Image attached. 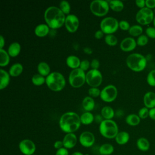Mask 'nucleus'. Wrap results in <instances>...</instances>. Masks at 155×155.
Instances as JSON below:
<instances>
[{
	"mask_svg": "<svg viewBox=\"0 0 155 155\" xmlns=\"http://www.w3.org/2000/svg\"><path fill=\"white\" fill-rule=\"evenodd\" d=\"M82 105L85 111H91L94 108L95 102L93 98L88 96L83 99Z\"/></svg>",
	"mask_w": 155,
	"mask_h": 155,
	"instance_id": "nucleus-23",
	"label": "nucleus"
},
{
	"mask_svg": "<svg viewBox=\"0 0 155 155\" xmlns=\"http://www.w3.org/2000/svg\"><path fill=\"white\" fill-rule=\"evenodd\" d=\"M44 19L50 28L54 30L61 28L65 23V15L56 6L48 7L44 12Z\"/></svg>",
	"mask_w": 155,
	"mask_h": 155,
	"instance_id": "nucleus-1",
	"label": "nucleus"
},
{
	"mask_svg": "<svg viewBox=\"0 0 155 155\" xmlns=\"http://www.w3.org/2000/svg\"><path fill=\"white\" fill-rule=\"evenodd\" d=\"M45 84L51 90L59 91L65 87L66 81L62 73L58 71H53L45 78Z\"/></svg>",
	"mask_w": 155,
	"mask_h": 155,
	"instance_id": "nucleus-3",
	"label": "nucleus"
},
{
	"mask_svg": "<svg viewBox=\"0 0 155 155\" xmlns=\"http://www.w3.org/2000/svg\"><path fill=\"white\" fill-rule=\"evenodd\" d=\"M119 28V22L115 18L108 16L100 22V30L106 35L113 34L116 32Z\"/></svg>",
	"mask_w": 155,
	"mask_h": 155,
	"instance_id": "nucleus-8",
	"label": "nucleus"
},
{
	"mask_svg": "<svg viewBox=\"0 0 155 155\" xmlns=\"http://www.w3.org/2000/svg\"><path fill=\"white\" fill-rule=\"evenodd\" d=\"M114 114V110L110 106L104 107L101 111V114L104 119H112Z\"/></svg>",
	"mask_w": 155,
	"mask_h": 155,
	"instance_id": "nucleus-29",
	"label": "nucleus"
},
{
	"mask_svg": "<svg viewBox=\"0 0 155 155\" xmlns=\"http://www.w3.org/2000/svg\"><path fill=\"white\" fill-rule=\"evenodd\" d=\"M117 96V89L114 85H108L101 90L100 97L105 102L114 101Z\"/></svg>",
	"mask_w": 155,
	"mask_h": 155,
	"instance_id": "nucleus-11",
	"label": "nucleus"
},
{
	"mask_svg": "<svg viewBox=\"0 0 155 155\" xmlns=\"http://www.w3.org/2000/svg\"><path fill=\"white\" fill-rule=\"evenodd\" d=\"M153 12H154V15H155V8L154 9V11H153Z\"/></svg>",
	"mask_w": 155,
	"mask_h": 155,
	"instance_id": "nucleus-56",
	"label": "nucleus"
},
{
	"mask_svg": "<svg viewBox=\"0 0 155 155\" xmlns=\"http://www.w3.org/2000/svg\"><path fill=\"white\" fill-rule=\"evenodd\" d=\"M68 82L72 87L79 88L86 82V73L80 68L73 69L69 74Z\"/></svg>",
	"mask_w": 155,
	"mask_h": 155,
	"instance_id": "nucleus-6",
	"label": "nucleus"
},
{
	"mask_svg": "<svg viewBox=\"0 0 155 155\" xmlns=\"http://www.w3.org/2000/svg\"><path fill=\"white\" fill-rule=\"evenodd\" d=\"M81 124L84 125L91 124L94 120V116L90 111H85L80 116Z\"/></svg>",
	"mask_w": 155,
	"mask_h": 155,
	"instance_id": "nucleus-27",
	"label": "nucleus"
},
{
	"mask_svg": "<svg viewBox=\"0 0 155 155\" xmlns=\"http://www.w3.org/2000/svg\"><path fill=\"white\" fill-rule=\"evenodd\" d=\"M149 117L151 119L155 120V107L149 110Z\"/></svg>",
	"mask_w": 155,
	"mask_h": 155,
	"instance_id": "nucleus-50",
	"label": "nucleus"
},
{
	"mask_svg": "<svg viewBox=\"0 0 155 155\" xmlns=\"http://www.w3.org/2000/svg\"><path fill=\"white\" fill-rule=\"evenodd\" d=\"M104 41L110 46H114L117 44V38L113 34L106 35L104 38Z\"/></svg>",
	"mask_w": 155,
	"mask_h": 155,
	"instance_id": "nucleus-36",
	"label": "nucleus"
},
{
	"mask_svg": "<svg viewBox=\"0 0 155 155\" xmlns=\"http://www.w3.org/2000/svg\"><path fill=\"white\" fill-rule=\"evenodd\" d=\"M137 46L136 41L133 37H127L122 39L120 44V49L126 52L133 51Z\"/></svg>",
	"mask_w": 155,
	"mask_h": 155,
	"instance_id": "nucleus-15",
	"label": "nucleus"
},
{
	"mask_svg": "<svg viewBox=\"0 0 155 155\" xmlns=\"http://www.w3.org/2000/svg\"><path fill=\"white\" fill-rule=\"evenodd\" d=\"M64 25L67 31L70 33H74L79 28V18L74 14H69L66 16Z\"/></svg>",
	"mask_w": 155,
	"mask_h": 155,
	"instance_id": "nucleus-13",
	"label": "nucleus"
},
{
	"mask_svg": "<svg viewBox=\"0 0 155 155\" xmlns=\"http://www.w3.org/2000/svg\"><path fill=\"white\" fill-rule=\"evenodd\" d=\"M104 33L102 31V30H97L95 33H94V38L97 39H101L103 36H104Z\"/></svg>",
	"mask_w": 155,
	"mask_h": 155,
	"instance_id": "nucleus-49",
	"label": "nucleus"
},
{
	"mask_svg": "<svg viewBox=\"0 0 155 155\" xmlns=\"http://www.w3.org/2000/svg\"><path fill=\"white\" fill-rule=\"evenodd\" d=\"M55 155H68V149L64 147L60 148L56 151Z\"/></svg>",
	"mask_w": 155,
	"mask_h": 155,
	"instance_id": "nucleus-46",
	"label": "nucleus"
},
{
	"mask_svg": "<svg viewBox=\"0 0 155 155\" xmlns=\"http://www.w3.org/2000/svg\"><path fill=\"white\" fill-rule=\"evenodd\" d=\"M147 84L151 87H155V69L151 70L147 76Z\"/></svg>",
	"mask_w": 155,
	"mask_h": 155,
	"instance_id": "nucleus-37",
	"label": "nucleus"
},
{
	"mask_svg": "<svg viewBox=\"0 0 155 155\" xmlns=\"http://www.w3.org/2000/svg\"><path fill=\"white\" fill-rule=\"evenodd\" d=\"M89 96L91 97H100L101 94V90L97 88V87H90L88 89V91Z\"/></svg>",
	"mask_w": 155,
	"mask_h": 155,
	"instance_id": "nucleus-39",
	"label": "nucleus"
},
{
	"mask_svg": "<svg viewBox=\"0 0 155 155\" xmlns=\"http://www.w3.org/2000/svg\"><path fill=\"white\" fill-rule=\"evenodd\" d=\"M77 141V136L74 133H66L62 140L64 147L67 149H71L76 145Z\"/></svg>",
	"mask_w": 155,
	"mask_h": 155,
	"instance_id": "nucleus-16",
	"label": "nucleus"
},
{
	"mask_svg": "<svg viewBox=\"0 0 155 155\" xmlns=\"http://www.w3.org/2000/svg\"><path fill=\"white\" fill-rule=\"evenodd\" d=\"M136 5L137 7L140 8L145 7V0H136L135 1Z\"/></svg>",
	"mask_w": 155,
	"mask_h": 155,
	"instance_id": "nucleus-47",
	"label": "nucleus"
},
{
	"mask_svg": "<svg viewBox=\"0 0 155 155\" xmlns=\"http://www.w3.org/2000/svg\"><path fill=\"white\" fill-rule=\"evenodd\" d=\"M0 66L5 67L10 62V55L4 48L0 49Z\"/></svg>",
	"mask_w": 155,
	"mask_h": 155,
	"instance_id": "nucleus-32",
	"label": "nucleus"
},
{
	"mask_svg": "<svg viewBox=\"0 0 155 155\" xmlns=\"http://www.w3.org/2000/svg\"><path fill=\"white\" fill-rule=\"evenodd\" d=\"M126 64L132 71L140 72L145 68L147 64V60L143 54L134 53L129 54L127 57Z\"/></svg>",
	"mask_w": 155,
	"mask_h": 155,
	"instance_id": "nucleus-4",
	"label": "nucleus"
},
{
	"mask_svg": "<svg viewBox=\"0 0 155 155\" xmlns=\"http://www.w3.org/2000/svg\"><path fill=\"white\" fill-rule=\"evenodd\" d=\"M143 104L145 107L151 109L155 107V93L153 91L147 92L143 97Z\"/></svg>",
	"mask_w": 155,
	"mask_h": 155,
	"instance_id": "nucleus-17",
	"label": "nucleus"
},
{
	"mask_svg": "<svg viewBox=\"0 0 155 155\" xmlns=\"http://www.w3.org/2000/svg\"><path fill=\"white\" fill-rule=\"evenodd\" d=\"M10 74L5 70H0V90L5 88L10 82Z\"/></svg>",
	"mask_w": 155,
	"mask_h": 155,
	"instance_id": "nucleus-18",
	"label": "nucleus"
},
{
	"mask_svg": "<svg viewBox=\"0 0 155 155\" xmlns=\"http://www.w3.org/2000/svg\"><path fill=\"white\" fill-rule=\"evenodd\" d=\"M108 1L105 0H94L90 2V10L95 16L102 17L105 16L109 11Z\"/></svg>",
	"mask_w": 155,
	"mask_h": 155,
	"instance_id": "nucleus-7",
	"label": "nucleus"
},
{
	"mask_svg": "<svg viewBox=\"0 0 155 155\" xmlns=\"http://www.w3.org/2000/svg\"><path fill=\"white\" fill-rule=\"evenodd\" d=\"M99 66H100V62L99 60L97 59H93L90 62V67L91 68V69L98 70Z\"/></svg>",
	"mask_w": 155,
	"mask_h": 155,
	"instance_id": "nucleus-44",
	"label": "nucleus"
},
{
	"mask_svg": "<svg viewBox=\"0 0 155 155\" xmlns=\"http://www.w3.org/2000/svg\"><path fill=\"white\" fill-rule=\"evenodd\" d=\"M114 151V147L108 143L102 144L99 148V153L101 155H110Z\"/></svg>",
	"mask_w": 155,
	"mask_h": 155,
	"instance_id": "nucleus-30",
	"label": "nucleus"
},
{
	"mask_svg": "<svg viewBox=\"0 0 155 155\" xmlns=\"http://www.w3.org/2000/svg\"><path fill=\"white\" fill-rule=\"evenodd\" d=\"M114 139L117 144L123 145L126 144L129 141L130 134L128 132L125 131H119Z\"/></svg>",
	"mask_w": 155,
	"mask_h": 155,
	"instance_id": "nucleus-22",
	"label": "nucleus"
},
{
	"mask_svg": "<svg viewBox=\"0 0 155 155\" xmlns=\"http://www.w3.org/2000/svg\"><path fill=\"white\" fill-rule=\"evenodd\" d=\"M145 7L150 9L155 8V0H145Z\"/></svg>",
	"mask_w": 155,
	"mask_h": 155,
	"instance_id": "nucleus-45",
	"label": "nucleus"
},
{
	"mask_svg": "<svg viewBox=\"0 0 155 155\" xmlns=\"http://www.w3.org/2000/svg\"><path fill=\"white\" fill-rule=\"evenodd\" d=\"M149 110L150 109H148L145 107H143L139 110L138 116L140 119H145L148 117H149Z\"/></svg>",
	"mask_w": 155,
	"mask_h": 155,
	"instance_id": "nucleus-40",
	"label": "nucleus"
},
{
	"mask_svg": "<svg viewBox=\"0 0 155 155\" xmlns=\"http://www.w3.org/2000/svg\"><path fill=\"white\" fill-rule=\"evenodd\" d=\"M130 23L125 21V20H122L119 22V27L124 31H128L130 28Z\"/></svg>",
	"mask_w": 155,
	"mask_h": 155,
	"instance_id": "nucleus-41",
	"label": "nucleus"
},
{
	"mask_svg": "<svg viewBox=\"0 0 155 155\" xmlns=\"http://www.w3.org/2000/svg\"><path fill=\"white\" fill-rule=\"evenodd\" d=\"M90 67V62L87 59H84L81 61L79 68L82 69L83 71H85Z\"/></svg>",
	"mask_w": 155,
	"mask_h": 155,
	"instance_id": "nucleus-43",
	"label": "nucleus"
},
{
	"mask_svg": "<svg viewBox=\"0 0 155 155\" xmlns=\"http://www.w3.org/2000/svg\"><path fill=\"white\" fill-rule=\"evenodd\" d=\"M153 25H154V27L155 28V16H154V20H153Z\"/></svg>",
	"mask_w": 155,
	"mask_h": 155,
	"instance_id": "nucleus-55",
	"label": "nucleus"
},
{
	"mask_svg": "<svg viewBox=\"0 0 155 155\" xmlns=\"http://www.w3.org/2000/svg\"><path fill=\"white\" fill-rule=\"evenodd\" d=\"M5 45V39L4 37L1 35L0 36V49H2Z\"/></svg>",
	"mask_w": 155,
	"mask_h": 155,
	"instance_id": "nucleus-52",
	"label": "nucleus"
},
{
	"mask_svg": "<svg viewBox=\"0 0 155 155\" xmlns=\"http://www.w3.org/2000/svg\"><path fill=\"white\" fill-rule=\"evenodd\" d=\"M137 148L142 151H147L150 149V143L149 140L145 137H139L136 141Z\"/></svg>",
	"mask_w": 155,
	"mask_h": 155,
	"instance_id": "nucleus-26",
	"label": "nucleus"
},
{
	"mask_svg": "<svg viewBox=\"0 0 155 155\" xmlns=\"http://www.w3.org/2000/svg\"><path fill=\"white\" fill-rule=\"evenodd\" d=\"M54 147L58 150L64 147L62 140H56L54 143Z\"/></svg>",
	"mask_w": 155,
	"mask_h": 155,
	"instance_id": "nucleus-48",
	"label": "nucleus"
},
{
	"mask_svg": "<svg viewBox=\"0 0 155 155\" xmlns=\"http://www.w3.org/2000/svg\"><path fill=\"white\" fill-rule=\"evenodd\" d=\"M155 15L153 10L147 7L140 8L136 15V20L138 24L146 25L153 22Z\"/></svg>",
	"mask_w": 155,
	"mask_h": 155,
	"instance_id": "nucleus-9",
	"label": "nucleus"
},
{
	"mask_svg": "<svg viewBox=\"0 0 155 155\" xmlns=\"http://www.w3.org/2000/svg\"><path fill=\"white\" fill-rule=\"evenodd\" d=\"M129 34L133 37H138L142 35L143 28L140 25L136 24L131 25L128 30Z\"/></svg>",
	"mask_w": 155,
	"mask_h": 155,
	"instance_id": "nucleus-33",
	"label": "nucleus"
},
{
	"mask_svg": "<svg viewBox=\"0 0 155 155\" xmlns=\"http://www.w3.org/2000/svg\"><path fill=\"white\" fill-rule=\"evenodd\" d=\"M33 155H36V154H33Z\"/></svg>",
	"mask_w": 155,
	"mask_h": 155,
	"instance_id": "nucleus-58",
	"label": "nucleus"
},
{
	"mask_svg": "<svg viewBox=\"0 0 155 155\" xmlns=\"http://www.w3.org/2000/svg\"><path fill=\"white\" fill-rule=\"evenodd\" d=\"M145 35L148 38L155 39V28L154 27H148L145 30Z\"/></svg>",
	"mask_w": 155,
	"mask_h": 155,
	"instance_id": "nucleus-42",
	"label": "nucleus"
},
{
	"mask_svg": "<svg viewBox=\"0 0 155 155\" xmlns=\"http://www.w3.org/2000/svg\"><path fill=\"white\" fill-rule=\"evenodd\" d=\"M148 42V37L146 35H141L136 39L137 45L143 47L146 45Z\"/></svg>",
	"mask_w": 155,
	"mask_h": 155,
	"instance_id": "nucleus-38",
	"label": "nucleus"
},
{
	"mask_svg": "<svg viewBox=\"0 0 155 155\" xmlns=\"http://www.w3.org/2000/svg\"><path fill=\"white\" fill-rule=\"evenodd\" d=\"M19 149L24 155H33L36 151V145L31 140L25 139L19 142Z\"/></svg>",
	"mask_w": 155,
	"mask_h": 155,
	"instance_id": "nucleus-12",
	"label": "nucleus"
},
{
	"mask_svg": "<svg viewBox=\"0 0 155 155\" xmlns=\"http://www.w3.org/2000/svg\"><path fill=\"white\" fill-rule=\"evenodd\" d=\"M23 71V66L21 63L16 62L13 64L9 68L8 73L11 76L17 77Z\"/></svg>",
	"mask_w": 155,
	"mask_h": 155,
	"instance_id": "nucleus-24",
	"label": "nucleus"
},
{
	"mask_svg": "<svg viewBox=\"0 0 155 155\" xmlns=\"http://www.w3.org/2000/svg\"><path fill=\"white\" fill-rule=\"evenodd\" d=\"M81 61L80 59L74 55H70L68 56L65 60V62L67 65L71 68L72 70L79 68L80 64Z\"/></svg>",
	"mask_w": 155,
	"mask_h": 155,
	"instance_id": "nucleus-19",
	"label": "nucleus"
},
{
	"mask_svg": "<svg viewBox=\"0 0 155 155\" xmlns=\"http://www.w3.org/2000/svg\"><path fill=\"white\" fill-rule=\"evenodd\" d=\"M31 82L36 86H40L45 83V78L40 74H35L31 78Z\"/></svg>",
	"mask_w": 155,
	"mask_h": 155,
	"instance_id": "nucleus-34",
	"label": "nucleus"
},
{
	"mask_svg": "<svg viewBox=\"0 0 155 155\" xmlns=\"http://www.w3.org/2000/svg\"><path fill=\"white\" fill-rule=\"evenodd\" d=\"M37 70L39 74L41 75L47 77L50 72V67L49 65L45 62H40L37 66Z\"/></svg>",
	"mask_w": 155,
	"mask_h": 155,
	"instance_id": "nucleus-25",
	"label": "nucleus"
},
{
	"mask_svg": "<svg viewBox=\"0 0 155 155\" xmlns=\"http://www.w3.org/2000/svg\"><path fill=\"white\" fill-rule=\"evenodd\" d=\"M104 118L102 117V116H101V114H97L96 116H94V121H96V122L99 123V124L102 122V121L104 120Z\"/></svg>",
	"mask_w": 155,
	"mask_h": 155,
	"instance_id": "nucleus-51",
	"label": "nucleus"
},
{
	"mask_svg": "<svg viewBox=\"0 0 155 155\" xmlns=\"http://www.w3.org/2000/svg\"><path fill=\"white\" fill-rule=\"evenodd\" d=\"M85 155H89V154H85Z\"/></svg>",
	"mask_w": 155,
	"mask_h": 155,
	"instance_id": "nucleus-57",
	"label": "nucleus"
},
{
	"mask_svg": "<svg viewBox=\"0 0 155 155\" xmlns=\"http://www.w3.org/2000/svg\"><path fill=\"white\" fill-rule=\"evenodd\" d=\"M21 47L19 42H13L10 44L8 47L7 52L10 57H16L21 52Z\"/></svg>",
	"mask_w": 155,
	"mask_h": 155,
	"instance_id": "nucleus-21",
	"label": "nucleus"
},
{
	"mask_svg": "<svg viewBox=\"0 0 155 155\" xmlns=\"http://www.w3.org/2000/svg\"><path fill=\"white\" fill-rule=\"evenodd\" d=\"M102 82V74L99 70L91 69L86 73V83L91 87H97Z\"/></svg>",
	"mask_w": 155,
	"mask_h": 155,
	"instance_id": "nucleus-10",
	"label": "nucleus"
},
{
	"mask_svg": "<svg viewBox=\"0 0 155 155\" xmlns=\"http://www.w3.org/2000/svg\"><path fill=\"white\" fill-rule=\"evenodd\" d=\"M79 141L82 147L86 148L90 147L95 142V137L91 132L85 131L80 134L79 137Z\"/></svg>",
	"mask_w": 155,
	"mask_h": 155,
	"instance_id": "nucleus-14",
	"label": "nucleus"
},
{
	"mask_svg": "<svg viewBox=\"0 0 155 155\" xmlns=\"http://www.w3.org/2000/svg\"><path fill=\"white\" fill-rule=\"evenodd\" d=\"M110 8L114 12H120L124 7V4L120 0H112L108 1Z\"/></svg>",
	"mask_w": 155,
	"mask_h": 155,
	"instance_id": "nucleus-31",
	"label": "nucleus"
},
{
	"mask_svg": "<svg viewBox=\"0 0 155 155\" xmlns=\"http://www.w3.org/2000/svg\"><path fill=\"white\" fill-rule=\"evenodd\" d=\"M99 130L100 134L107 139L115 138L119 133L118 126L112 119H104L99 124Z\"/></svg>",
	"mask_w": 155,
	"mask_h": 155,
	"instance_id": "nucleus-5",
	"label": "nucleus"
},
{
	"mask_svg": "<svg viewBox=\"0 0 155 155\" xmlns=\"http://www.w3.org/2000/svg\"><path fill=\"white\" fill-rule=\"evenodd\" d=\"M71 155H85V154H84L82 153L80 151H75Z\"/></svg>",
	"mask_w": 155,
	"mask_h": 155,
	"instance_id": "nucleus-54",
	"label": "nucleus"
},
{
	"mask_svg": "<svg viewBox=\"0 0 155 155\" xmlns=\"http://www.w3.org/2000/svg\"><path fill=\"white\" fill-rule=\"evenodd\" d=\"M50 32V27L46 24H38L35 28V33L38 37H44Z\"/></svg>",
	"mask_w": 155,
	"mask_h": 155,
	"instance_id": "nucleus-20",
	"label": "nucleus"
},
{
	"mask_svg": "<svg viewBox=\"0 0 155 155\" xmlns=\"http://www.w3.org/2000/svg\"><path fill=\"white\" fill-rule=\"evenodd\" d=\"M59 8L65 15H68L70 14V10H71V6L70 5V3L68 1H67L65 0H63V1H61L59 3Z\"/></svg>",
	"mask_w": 155,
	"mask_h": 155,
	"instance_id": "nucleus-35",
	"label": "nucleus"
},
{
	"mask_svg": "<svg viewBox=\"0 0 155 155\" xmlns=\"http://www.w3.org/2000/svg\"><path fill=\"white\" fill-rule=\"evenodd\" d=\"M59 125L61 130L66 133H74L80 127V116L73 111H68L61 115Z\"/></svg>",
	"mask_w": 155,
	"mask_h": 155,
	"instance_id": "nucleus-2",
	"label": "nucleus"
},
{
	"mask_svg": "<svg viewBox=\"0 0 155 155\" xmlns=\"http://www.w3.org/2000/svg\"><path fill=\"white\" fill-rule=\"evenodd\" d=\"M84 51L86 54H91L93 53L92 49L90 47H86L84 48Z\"/></svg>",
	"mask_w": 155,
	"mask_h": 155,
	"instance_id": "nucleus-53",
	"label": "nucleus"
},
{
	"mask_svg": "<svg viewBox=\"0 0 155 155\" xmlns=\"http://www.w3.org/2000/svg\"><path fill=\"white\" fill-rule=\"evenodd\" d=\"M140 118L138 116V114H130L127 116L125 118L126 123L130 126H137L140 122Z\"/></svg>",
	"mask_w": 155,
	"mask_h": 155,
	"instance_id": "nucleus-28",
	"label": "nucleus"
}]
</instances>
